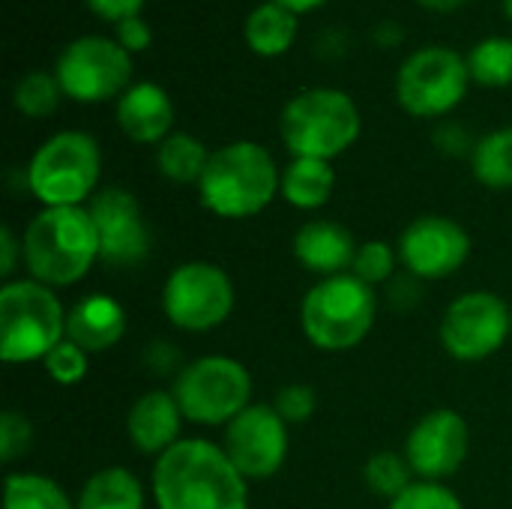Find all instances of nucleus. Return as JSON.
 Returning a JSON list of instances; mask_svg holds the SVG:
<instances>
[{
	"mask_svg": "<svg viewBox=\"0 0 512 509\" xmlns=\"http://www.w3.org/2000/svg\"><path fill=\"white\" fill-rule=\"evenodd\" d=\"M54 75L60 81L63 96L75 102H105L129 90L132 60L117 39L81 36L63 48Z\"/></svg>",
	"mask_w": 512,
	"mask_h": 509,
	"instance_id": "9b49d317",
	"label": "nucleus"
},
{
	"mask_svg": "<svg viewBox=\"0 0 512 509\" xmlns=\"http://www.w3.org/2000/svg\"><path fill=\"white\" fill-rule=\"evenodd\" d=\"M33 444V426L24 414L6 411L0 417V462L12 465L18 456H24Z\"/></svg>",
	"mask_w": 512,
	"mask_h": 509,
	"instance_id": "473e14b6",
	"label": "nucleus"
},
{
	"mask_svg": "<svg viewBox=\"0 0 512 509\" xmlns=\"http://www.w3.org/2000/svg\"><path fill=\"white\" fill-rule=\"evenodd\" d=\"M468 447L471 438L462 414L450 408H435L414 423L405 441V459L420 480L441 483L465 465Z\"/></svg>",
	"mask_w": 512,
	"mask_h": 509,
	"instance_id": "dca6fc26",
	"label": "nucleus"
},
{
	"mask_svg": "<svg viewBox=\"0 0 512 509\" xmlns=\"http://www.w3.org/2000/svg\"><path fill=\"white\" fill-rule=\"evenodd\" d=\"M114 39L126 48V51H144L150 45V27L141 15L123 18L114 24Z\"/></svg>",
	"mask_w": 512,
	"mask_h": 509,
	"instance_id": "c9c22d12",
	"label": "nucleus"
},
{
	"mask_svg": "<svg viewBox=\"0 0 512 509\" xmlns=\"http://www.w3.org/2000/svg\"><path fill=\"white\" fill-rule=\"evenodd\" d=\"M357 249L360 246L354 243L351 231L330 219H312L294 237V258L321 279L351 273Z\"/></svg>",
	"mask_w": 512,
	"mask_h": 509,
	"instance_id": "a211bd4d",
	"label": "nucleus"
},
{
	"mask_svg": "<svg viewBox=\"0 0 512 509\" xmlns=\"http://www.w3.org/2000/svg\"><path fill=\"white\" fill-rule=\"evenodd\" d=\"M471 81L483 87H507L512 84V39L489 36L468 54Z\"/></svg>",
	"mask_w": 512,
	"mask_h": 509,
	"instance_id": "bb28decb",
	"label": "nucleus"
},
{
	"mask_svg": "<svg viewBox=\"0 0 512 509\" xmlns=\"http://www.w3.org/2000/svg\"><path fill=\"white\" fill-rule=\"evenodd\" d=\"M243 33H246V42L255 54L276 57L294 45L297 15L291 9L279 6L276 0H270V3H261L249 12Z\"/></svg>",
	"mask_w": 512,
	"mask_h": 509,
	"instance_id": "5701e85b",
	"label": "nucleus"
},
{
	"mask_svg": "<svg viewBox=\"0 0 512 509\" xmlns=\"http://www.w3.org/2000/svg\"><path fill=\"white\" fill-rule=\"evenodd\" d=\"M210 162V153L207 147L186 135V132H174L168 135L159 150H156V165H159V174L171 183H198L204 168Z\"/></svg>",
	"mask_w": 512,
	"mask_h": 509,
	"instance_id": "b1692460",
	"label": "nucleus"
},
{
	"mask_svg": "<svg viewBox=\"0 0 512 509\" xmlns=\"http://www.w3.org/2000/svg\"><path fill=\"white\" fill-rule=\"evenodd\" d=\"M396 261H399V252H393L387 243H381V240H369V243H363L360 249H357V258H354V267H351V273L357 276V279H363L366 285H381V282H387L390 276H393V270H396Z\"/></svg>",
	"mask_w": 512,
	"mask_h": 509,
	"instance_id": "c756f323",
	"label": "nucleus"
},
{
	"mask_svg": "<svg viewBox=\"0 0 512 509\" xmlns=\"http://www.w3.org/2000/svg\"><path fill=\"white\" fill-rule=\"evenodd\" d=\"M468 57L453 48H420L396 75V99L414 117H441L453 111L468 90Z\"/></svg>",
	"mask_w": 512,
	"mask_h": 509,
	"instance_id": "1a4fd4ad",
	"label": "nucleus"
},
{
	"mask_svg": "<svg viewBox=\"0 0 512 509\" xmlns=\"http://www.w3.org/2000/svg\"><path fill=\"white\" fill-rule=\"evenodd\" d=\"M66 339V309L57 294L36 282L18 279L0 288V357L3 363L45 360Z\"/></svg>",
	"mask_w": 512,
	"mask_h": 509,
	"instance_id": "423d86ee",
	"label": "nucleus"
},
{
	"mask_svg": "<svg viewBox=\"0 0 512 509\" xmlns=\"http://www.w3.org/2000/svg\"><path fill=\"white\" fill-rule=\"evenodd\" d=\"M87 210L99 234V261L114 270H129L150 255V228L132 192L114 186L102 189L93 195Z\"/></svg>",
	"mask_w": 512,
	"mask_h": 509,
	"instance_id": "4468645a",
	"label": "nucleus"
},
{
	"mask_svg": "<svg viewBox=\"0 0 512 509\" xmlns=\"http://www.w3.org/2000/svg\"><path fill=\"white\" fill-rule=\"evenodd\" d=\"M378 315V294L354 273H339L312 285L300 303V327L321 351L357 348Z\"/></svg>",
	"mask_w": 512,
	"mask_h": 509,
	"instance_id": "20e7f679",
	"label": "nucleus"
},
{
	"mask_svg": "<svg viewBox=\"0 0 512 509\" xmlns=\"http://www.w3.org/2000/svg\"><path fill=\"white\" fill-rule=\"evenodd\" d=\"M222 450L246 480H267L285 465L288 423L273 405H249L225 426Z\"/></svg>",
	"mask_w": 512,
	"mask_h": 509,
	"instance_id": "ddd939ff",
	"label": "nucleus"
},
{
	"mask_svg": "<svg viewBox=\"0 0 512 509\" xmlns=\"http://www.w3.org/2000/svg\"><path fill=\"white\" fill-rule=\"evenodd\" d=\"M42 363H45V372L51 375V381H57L63 387H72V384L84 381V375H87V351L69 339H63Z\"/></svg>",
	"mask_w": 512,
	"mask_h": 509,
	"instance_id": "2f4dec72",
	"label": "nucleus"
},
{
	"mask_svg": "<svg viewBox=\"0 0 512 509\" xmlns=\"http://www.w3.org/2000/svg\"><path fill=\"white\" fill-rule=\"evenodd\" d=\"M282 141L294 156L336 159L360 138V108L333 87H312L297 93L282 108Z\"/></svg>",
	"mask_w": 512,
	"mask_h": 509,
	"instance_id": "39448f33",
	"label": "nucleus"
},
{
	"mask_svg": "<svg viewBox=\"0 0 512 509\" xmlns=\"http://www.w3.org/2000/svg\"><path fill=\"white\" fill-rule=\"evenodd\" d=\"M426 9H435V12H450V9H459L465 0H420Z\"/></svg>",
	"mask_w": 512,
	"mask_h": 509,
	"instance_id": "ea45409f",
	"label": "nucleus"
},
{
	"mask_svg": "<svg viewBox=\"0 0 512 509\" xmlns=\"http://www.w3.org/2000/svg\"><path fill=\"white\" fill-rule=\"evenodd\" d=\"M504 9H507V15L512 18V0H504Z\"/></svg>",
	"mask_w": 512,
	"mask_h": 509,
	"instance_id": "a19ab883",
	"label": "nucleus"
},
{
	"mask_svg": "<svg viewBox=\"0 0 512 509\" xmlns=\"http://www.w3.org/2000/svg\"><path fill=\"white\" fill-rule=\"evenodd\" d=\"M87 6L96 12V15H102L105 21H123V18H132V15H138L141 12V6H144V0H87Z\"/></svg>",
	"mask_w": 512,
	"mask_h": 509,
	"instance_id": "e433bc0d",
	"label": "nucleus"
},
{
	"mask_svg": "<svg viewBox=\"0 0 512 509\" xmlns=\"http://www.w3.org/2000/svg\"><path fill=\"white\" fill-rule=\"evenodd\" d=\"M117 123L135 144H162L174 123V102L153 81L132 84L117 102Z\"/></svg>",
	"mask_w": 512,
	"mask_h": 509,
	"instance_id": "6ab92c4d",
	"label": "nucleus"
},
{
	"mask_svg": "<svg viewBox=\"0 0 512 509\" xmlns=\"http://www.w3.org/2000/svg\"><path fill=\"white\" fill-rule=\"evenodd\" d=\"M60 81L57 75H48V72H30L24 75L18 84H15V108L24 114V117H48L57 111L60 105Z\"/></svg>",
	"mask_w": 512,
	"mask_h": 509,
	"instance_id": "c85d7f7f",
	"label": "nucleus"
},
{
	"mask_svg": "<svg viewBox=\"0 0 512 509\" xmlns=\"http://www.w3.org/2000/svg\"><path fill=\"white\" fill-rule=\"evenodd\" d=\"M174 399L183 420L198 426H228L237 414L249 408L252 378L246 366L225 354H207L174 378Z\"/></svg>",
	"mask_w": 512,
	"mask_h": 509,
	"instance_id": "6e6552de",
	"label": "nucleus"
},
{
	"mask_svg": "<svg viewBox=\"0 0 512 509\" xmlns=\"http://www.w3.org/2000/svg\"><path fill=\"white\" fill-rule=\"evenodd\" d=\"M102 171V153L87 132L51 135L27 165V186L45 207H81Z\"/></svg>",
	"mask_w": 512,
	"mask_h": 509,
	"instance_id": "0eeeda50",
	"label": "nucleus"
},
{
	"mask_svg": "<svg viewBox=\"0 0 512 509\" xmlns=\"http://www.w3.org/2000/svg\"><path fill=\"white\" fill-rule=\"evenodd\" d=\"M18 252H24L21 243L15 240V234H12L9 228H3V231H0V276H3V279L12 276L15 261H18Z\"/></svg>",
	"mask_w": 512,
	"mask_h": 509,
	"instance_id": "4c0bfd02",
	"label": "nucleus"
},
{
	"mask_svg": "<svg viewBox=\"0 0 512 509\" xmlns=\"http://www.w3.org/2000/svg\"><path fill=\"white\" fill-rule=\"evenodd\" d=\"M126 333V309L108 294L81 297L66 312V339L84 348L87 354H99L114 348Z\"/></svg>",
	"mask_w": 512,
	"mask_h": 509,
	"instance_id": "aec40b11",
	"label": "nucleus"
},
{
	"mask_svg": "<svg viewBox=\"0 0 512 509\" xmlns=\"http://www.w3.org/2000/svg\"><path fill=\"white\" fill-rule=\"evenodd\" d=\"M363 477H366V483H369V489H372L375 495L390 498V501H396V498L414 483V480H411L414 471H411L408 459L399 456V453H390V450L375 453V456L366 462Z\"/></svg>",
	"mask_w": 512,
	"mask_h": 509,
	"instance_id": "cd10ccee",
	"label": "nucleus"
},
{
	"mask_svg": "<svg viewBox=\"0 0 512 509\" xmlns=\"http://www.w3.org/2000/svg\"><path fill=\"white\" fill-rule=\"evenodd\" d=\"M30 279L48 288L81 282L99 258V234L87 207L39 210L21 240Z\"/></svg>",
	"mask_w": 512,
	"mask_h": 509,
	"instance_id": "f03ea898",
	"label": "nucleus"
},
{
	"mask_svg": "<svg viewBox=\"0 0 512 509\" xmlns=\"http://www.w3.org/2000/svg\"><path fill=\"white\" fill-rule=\"evenodd\" d=\"M474 177L489 189H512V126L483 135L471 150Z\"/></svg>",
	"mask_w": 512,
	"mask_h": 509,
	"instance_id": "393cba45",
	"label": "nucleus"
},
{
	"mask_svg": "<svg viewBox=\"0 0 512 509\" xmlns=\"http://www.w3.org/2000/svg\"><path fill=\"white\" fill-rule=\"evenodd\" d=\"M279 183L282 174L261 144L234 141L210 153L198 195L201 204L222 219H249L276 198Z\"/></svg>",
	"mask_w": 512,
	"mask_h": 509,
	"instance_id": "7ed1b4c3",
	"label": "nucleus"
},
{
	"mask_svg": "<svg viewBox=\"0 0 512 509\" xmlns=\"http://www.w3.org/2000/svg\"><path fill=\"white\" fill-rule=\"evenodd\" d=\"M153 501L156 509H249V486L222 447L189 438L156 459Z\"/></svg>",
	"mask_w": 512,
	"mask_h": 509,
	"instance_id": "f257e3e1",
	"label": "nucleus"
},
{
	"mask_svg": "<svg viewBox=\"0 0 512 509\" xmlns=\"http://www.w3.org/2000/svg\"><path fill=\"white\" fill-rule=\"evenodd\" d=\"M141 360H144V369H147L150 375H156V378L180 375V372L186 369L180 351H177L171 342H162V339H159V342H150V345L144 348Z\"/></svg>",
	"mask_w": 512,
	"mask_h": 509,
	"instance_id": "f704fd0d",
	"label": "nucleus"
},
{
	"mask_svg": "<svg viewBox=\"0 0 512 509\" xmlns=\"http://www.w3.org/2000/svg\"><path fill=\"white\" fill-rule=\"evenodd\" d=\"M162 309L177 330H216L234 312V282L210 261H186L168 276L162 288Z\"/></svg>",
	"mask_w": 512,
	"mask_h": 509,
	"instance_id": "9d476101",
	"label": "nucleus"
},
{
	"mask_svg": "<svg viewBox=\"0 0 512 509\" xmlns=\"http://www.w3.org/2000/svg\"><path fill=\"white\" fill-rule=\"evenodd\" d=\"M279 6H285V9H291L294 15L297 12H306V9H315V6H321L324 0H276Z\"/></svg>",
	"mask_w": 512,
	"mask_h": 509,
	"instance_id": "58836bf2",
	"label": "nucleus"
},
{
	"mask_svg": "<svg viewBox=\"0 0 512 509\" xmlns=\"http://www.w3.org/2000/svg\"><path fill=\"white\" fill-rule=\"evenodd\" d=\"M315 405H318V399L309 384H288L273 399V408L279 411V417L285 423H306L315 414Z\"/></svg>",
	"mask_w": 512,
	"mask_h": 509,
	"instance_id": "72a5a7b5",
	"label": "nucleus"
},
{
	"mask_svg": "<svg viewBox=\"0 0 512 509\" xmlns=\"http://www.w3.org/2000/svg\"><path fill=\"white\" fill-rule=\"evenodd\" d=\"M3 509H75L69 495L42 474H9L3 486Z\"/></svg>",
	"mask_w": 512,
	"mask_h": 509,
	"instance_id": "a878e982",
	"label": "nucleus"
},
{
	"mask_svg": "<svg viewBox=\"0 0 512 509\" xmlns=\"http://www.w3.org/2000/svg\"><path fill=\"white\" fill-rule=\"evenodd\" d=\"M180 426H183V411L174 393L165 390H150L141 399H135L126 417V432L135 450L156 459L180 441Z\"/></svg>",
	"mask_w": 512,
	"mask_h": 509,
	"instance_id": "f3484780",
	"label": "nucleus"
},
{
	"mask_svg": "<svg viewBox=\"0 0 512 509\" xmlns=\"http://www.w3.org/2000/svg\"><path fill=\"white\" fill-rule=\"evenodd\" d=\"M390 509H465L459 495L447 489L444 483H411L396 501H390Z\"/></svg>",
	"mask_w": 512,
	"mask_h": 509,
	"instance_id": "7c9ffc66",
	"label": "nucleus"
},
{
	"mask_svg": "<svg viewBox=\"0 0 512 509\" xmlns=\"http://www.w3.org/2000/svg\"><path fill=\"white\" fill-rule=\"evenodd\" d=\"M512 330L510 306L492 291L456 297L441 321V345L459 363H477L504 348Z\"/></svg>",
	"mask_w": 512,
	"mask_h": 509,
	"instance_id": "f8f14e48",
	"label": "nucleus"
},
{
	"mask_svg": "<svg viewBox=\"0 0 512 509\" xmlns=\"http://www.w3.org/2000/svg\"><path fill=\"white\" fill-rule=\"evenodd\" d=\"M471 255L468 231L447 216H420L399 237V261L414 279H447Z\"/></svg>",
	"mask_w": 512,
	"mask_h": 509,
	"instance_id": "2eb2a0df",
	"label": "nucleus"
},
{
	"mask_svg": "<svg viewBox=\"0 0 512 509\" xmlns=\"http://www.w3.org/2000/svg\"><path fill=\"white\" fill-rule=\"evenodd\" d=\"M144 501V486L132 471L102 468L84 483L75 509H144Z\"/></svg>",
	"mask_w": 512,
	"mask_h": 509,
	"instance_id": "4be33fe9",
	"label": "nucleus"
},
{
	"mask_svg": "<svg viewBox=\"0 0 512 509\" xmlns=\"http://www.w3.org/2000/svg\"><path fill=\"white\" fill-rule=\"evenodd\" d=\"M336 189V171L324 159L294 156V162L282 171L279 192L297 210H318L330 201Z\"/></svg>",
	"mask_w": 512,
	"mask_h": 509,
	"instance_id": "412c9836",
	"label": "nucleus"
}]
</instances>
